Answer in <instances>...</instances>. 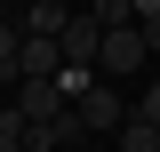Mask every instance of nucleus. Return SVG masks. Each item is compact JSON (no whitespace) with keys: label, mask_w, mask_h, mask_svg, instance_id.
Wrapping results in <instances>:
<instances>
[{"label":"nucleus","mask_w":160,"mask_h":152,"mask_svg":"<svg viewBox=\"0 0 160 152\" xmlns=\"http://www.w3.org/2000/svg\"><path fill=\"white\" fill-rule=\"evenodd\" d=\"M144 64H152V56H144L136 24H112V32H104V48H96V80H104V88H120V80L144 72Z\"/></svg>","instance_id":"1"},{"label":"nucleus","mask_w":160,"mask_h":152,"mask_svg":"<svg viewBox=\"0 0 160 152\" xmlns=\"http://www.w3.org/2000/svg\"><path fill=\"white\" fill-rule=\"evenodd\" d=\"M96 48H104V24L88 16V8H72V24L56 32V56H64V72H96Z\"/></svg>","instance_id":"2"},{"label":"nucleus","mask_w":160,"mask_h":152,"mask_svg":"<svg viewBox=\"0 0 160 152\" xmlns=\"http://www.w3.org/2000/svg\"><path fill=\"white\" fill-rule=\"evenodd\" d=\"M72 112H80V128H88V144H96V136H120V128H128V96H120V88H104V80H96V88L80 96Z\"/></svg>","instance_id":"3"},{"label":"nucleus","mask_w":160,"mask_h":152,"mask_svg":"<svg viewBox=\"0 0 160 152\" xmlns=\"http://www.w3.org/2000/svg\"><path fill=\"white\" fill-rule=\"evenodd\" d=\"M8 112H16V128H40V120L72 112V104L56 96V80H16V88H8Z\"/></svg>","instance_id":"4"},{"label":"nucleus","mask_w":160,"mask_h":152,"mask_svg":"<svg viewBox=\"0 0 160 152\" xmlns=\"http://www.w3.org/2000/svg\"><path fill=\"white\" fill-rule=\"evenodd\" d=\"M16 24H24V40H56L64 24H72V8H64V0H32V8H16Z\"/></svg>","instance_id":"5"},{"label":"nucleus","mask_w":160,"mask_h":152,"mask_svg":"<svg viewBox=\"0 0 160 152\" xmlns=\"http://www.w3.org/2000/svg\"><path fill=\"white\" fill-rule=\"evenodd\" d=\"M64 56H56V40H24L16 48V80H56Z\"/></svg>","instance_id":"6"},{"label":"nucleus","mask_w":160,"mask_h":152,"mask_svg":"<svg viewBox=\"0 0 160 152\" xmlns=\"http://www.w3.org/2000/svg\"><path fill=\"white\" fill-rule=\"evenodd\" d=\"M16 48H24V24L16 8H0V88H16Z\"/></svg>","instance_id":"7"},{"label":"nucleus","mask_w":160,"mask_h":152,"mask_svg":"<svg viewBox=\"0 0 160 152\" xmlns=\"http://www.w3.org/2000/svg\"><path fill=\"white\" fill-rule=\"evenodd\" d=\"M136 40L144 56H160V0H136Z\"/></svg>","instance_id":"8"},{"label":"nucleus","mask_w":160,"mask_h":152,"mask_svg":"<svg viewBox=\"0 0 160 152\" xmlns=\"http://www.w3.org/2000/svg\"><path fill=\"white\" fill-rule=\"evenodd\" d=\"M112 152H160V136H152V128H144V120H128V128H120V136H112Z\"/></svg>","instance_id":"9"},{"label":"nucleus","mask_w":160,"mask_h":152,"mask_svg":"<svg viewBox=\"0 0 160 152\" xmlns=\"http://www.w3.org/2000/svg\"><path fill=\"white\" fill-rule=\"evenodd\" d=\"M128 120H144V128H152V136H160V80H152V88H144V96H136V104H128Z\"/></svg>","instance_id":"10"},{"label":"nucleus","mask_w":160,"mask_h":152,"mask_svg":"<svg viewBox=\"0 0 160 152\" xmlns=\"http://www.w3.org/2000/svg\"><path fill=\"white\" fill-rule=\"evenodd\" d=\"M0 152H24V128H16V120H8V128H0Z\"/></svg>","instance_id":"11"},{"label":"nucleus","mask_w":160,"mask_h":152,"mask_svg":"<svg viewBox=\"0 0 160 152\" xmlns=\"http://www.w3.org/2000/svg\"><path fill=\"white\" fill-rule=\"evenodd\" d=\"M80 152H96V144H80Z\"/></svg>","instance_id":"12"}]
</instances>
